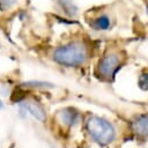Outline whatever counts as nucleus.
Masks as SVG:
<instances>
[{"instance_id":"9","label":"nucleus","mask_w":148,"mask_h":148,"mask_svg":"<svg viewBox=\"0 0 148 148\" xmlns=\"http://www.w3.org/2000/svg\"><path fill=\"white\" fill-rule=\"evenodd\" d=\"M25 94H27V92H25L24 90H22L21 88H16V89L13 90V92H12V95H10V101L14 102V103H20L21 101L24 99Z\"/></svg>"},{"instance_id":"10","label":"nucleus","mask_w":148,"mask_h":148,"mask_svg":"<svg viewBox=\"0 0 148 148\" xmlns=\"http://www.w3.org/2000/svg\"><path fill=\"white\" fill-rule=\"evenodd\" d=\"M139 87L142 90H148V73H142L139 76Z\"/></svg>"},{"instance_id":"7","label":"nucleus","mask_w":148,"mask_h":148,"mask_svg":"<svg viewBox=\"0 0 148 148\" xmlns=\"http://www.w3.org/2000/svg\"><path fill=\"white\" fill-rule=\"evenodd\" d=\"M22 106H23L25 110H28L36 119H38V120H40V121L45 120V118H46L45 111H44V109H43L39 104L34 103V102H28V103H25V104L22 105Z\"/></svg>"},{"instance_id":"11","label":"nucleus","mask_w":148,"mask_h":148,"mask_svg":"<svg viewBox=\"0 0 148 148\" xmlns=\"http://www.w3.org/2000/svg\"><path fill=\"white\" fill-rule=\"evenodd\" d=\"M17 0H0V7L2 8H10L13 5L16 3Z\"/></svg>"},{"instance_id":"4","label":"nucleus","mask_w":148,"mask_h":148,"mask_svg":"<svg viewBox=\"0 0 148 148\" xmlns=\"http://www.w3.org/2000/svg\"><path fill=\"white\" fill-rule=\"evenodd\" d=\"M112 24V18L108 13L99 12L92 18L90 25L96 30H108Z\"/></svg>"},{"instance_id":"2","label":"nucleus","mask_w":148,"mask_h":148,"mask_svg":"<svg viewBox=\"0 0 148 148\" xmlns=\"http://www.w3.org/2000/svg\"><path fill=\"white\" fill-rule=\"evenodd\" d=\"M87 131L91 138L101 145H108L114 139V128L105 119L99 117H90L87 120Z\"/></svg>"},{"instance_id":"12","label":"nucleus","mask_w":148,"mask_h":148,"mask_svg":"<svg viewBox=\"0 0 148 148\" xmlns=\"http://www.w3.org/2000/svg\"><path fill=\"white\" fill-rule=\"evenodd\" d=\"M2 106H3V104H2V102H1V101H0V109H1V108H2Z\"/></svg>"},{"instance_id":"6","label":"nucleus","mask_w":148,"mask_h":148,"mask_svg":"<svg viewBox=\"0 0 148 148\" xmlns=\"http://www.w3.org/2000/svg\"><path fill=\"white\" fill-rule=\"evenodd\" d=\"M57 118H58V120L61 121L64 125H66V126H72V125H74V124L77 121L79 114H77V112H75L73 109H65V110H62V111H60V112L58 113Z\"/></svg>"},{"instance_id":"1","label":"nucleus","mask_w":148,"mask_h":148,"mask_svg":"<svg viewBox=\"0 0 148 148\" xmlns=\"http://www.w3.org/2000/svg\"><path fill=\"white\" fill-rule=\"evenodd\" d=\"M53 59L67 67L81 66L88 59V47L81 40H74L57 47L53 52Z\"/></svg>"},{"instance_id":"8","label":"nucleus","mask_w":148,"mask_h":148,"mask_svg":"<svg viewBox=\"0 0 148 148\" xmlns=\"http://www.w3.org/2000/svg\"><path fill=\"white\" fill-rule=\"evenodd\" d=\"M21 86L27 88H52L53 87L52 83L44 82V81H28V82H23Z\"/></svg>"},{"instance_id":"3","label":"nucleus","mask_w":148,"mask_h":148,"mask_svg":"<svg viewBox=\"0 0 148 148\" xmlns=\"http://www.w3.org/2000/svg\"><path fill=\"white\" fill-rule=\"evenodd\" d=\"M121 65V57L118 52H110L105 54L98 62V72L103 77H111Z\"/></svg>"},{"instance_id":"5","label":"nucleus","mask_w":148,"mask_h":148,"mask_svg":"<svg viewBox=\"0 0 148 148\" xmlns=\"http://www.w3.org/2000/svg\"><path fill=\"white\" fill-rule=\"evenodd\" d=\"M132 128L139 136L148 135V114H139L132 121Z\"/></svg>"}]
</instances>
